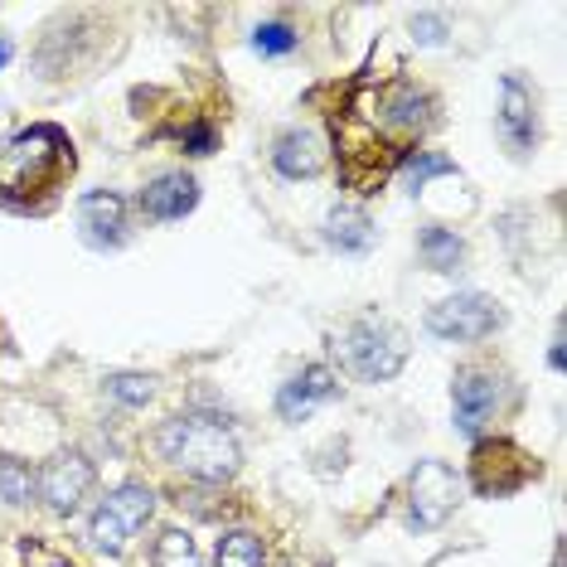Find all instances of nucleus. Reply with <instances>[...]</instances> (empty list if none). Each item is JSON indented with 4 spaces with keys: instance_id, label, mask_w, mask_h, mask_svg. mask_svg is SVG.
Returning a JSON list of instances; mask_svg holds the SVG:
<instances>
[{
    "instance_id": "nucleus-1",
    "label": "nucleus",
    "mask_w": 567,
    "mask_h": 567,
    "mask_svg": "<svg viewBox=\"0 0 567 567\" xmlns=\"http://www.w3.org/2000/svg\"><path fill=\"white\" fill-rule=\"evenodd\" d=\"M73 175V141L59 126H30L0 146V199L16 209H44Z\"/></svg>"
},
{
    "instance_id": "nucleus-2",
    "label": "nucleus",
    "mask_w": 567,
    "mask_h": 567,
    "mask_svg": "<svg viewBox=\"0 0 567 567\" xmlns=\"http://www.w3.org/2000/svg\"><path fill=\"white\" fill-rule=\"evenodd\" d=\"M156 446L171 466H179L185 475H195V481H204V485L234 481L238 466H243V446H238L234 427L218 422V417H204V412L171 417L156 432Z\"/></svg>"
},
{
    "instance_id": "nucleus-3",
    "label": "nucleus",
    "mask_w": 567,
    "mask_h": 567,
    "mask_svg": "<svg viewBox=\"0 0 567 567\" xmlns=\"http://www.w3.org/2000/svg\"><path fill=\"white\" fill-rule=\"evenodd\" d=\"M334 354H340V369L354 373L359 383H389L408 364V334L383 316H359L334 334Z\"/></svg>"
},
{
    "instance_id": "nucleus-4",
    "label": "nucleus",
    "mask_w": 567,
    "mask_h": 567,
    "mask_svg": "<svg viewBox=\"0 0 567 567\" xmlns=\"http://www.w3.org/2000/svg\"><path fill=\"white\" fill-rule=\"evenodd\" d=\"M151 514H156V489L126 481L112 489L107 499H97L93 519H87V544H93L102 558H122L126 544L151 524Z\"/></svg>"
},
{
    "instance_id": "nucleus-5",
    "label": "nucleus",
    "mask_w": 567,
    "mask_h": 567,
    "mask_svg": "<svg viewBox=\"0 0 567 567\" xmlns=\"http://www.w3.org/2000/svg\"><path fill=\"white\" fill-rule=\"evenodd\" d=\"M499 326H505V311L485 291H456L427 311V334L446 344H475L485 334H495Z\"/></svg>"
},
{
    "instance_id": "nucleus-6",
    "label": "nucleus",
    "mask_w": 567,
    "mask_h": 567,
    "mask_svg": "<svg viewBox=\"0 0 567 567\" xmlns=\"http://www.w3.org/2000/svg\"><path fill=\"white\" fill-rule=\"evenodd\" d=\"M461 505V475L446 461H417L408 475V519L412 528H442Z\"/></svg>"
},
{
    "instance_id": "nucleus-7",
    "label": "nucleus",
    "mask_w": 567,
    "mask_h": 567,
    "mask_svg": "<svg viewBox=\"0 0 567 567\" xmlns=\"http://www.w3.org/2000/svg\"><path fill=\"white\" fill-rule=\"evenodd\" d=\"M93 481H97V471L83 451H59L54 461H44V466L34 471V495H40L59 519H69V514H79L83 499L93 495Z\"/></svg>"
},
{
    "instance_id": "nucleus-8",
    "label": "nucleus",
    "mask_w": 567,
    "mask_h": 567,
    "mask_svg": "<svg viewBox=\"0 0 567 567\" xmlns=\"http://www.w3.org/2000/svg\"><path fill=\"white\" fill-rule=\"evenodd\" d=\"M471 475H475V489L485 499H505L514 489H524L528 481L538 475V466L528 461V451H519L514 442H481L475 446V461H471Z\"/></svg>"
},
{
    "instance_id": "nucleus-9",
    "label": "nucleus",
    "mask_w": 567,
    "mask_h": 567,
    "mask_svg": "<svg viewBox=\"0 0 567 567\" xmlns=\"http://www.w3.org/2000/svg\"><path fill=\"white\" fill-rule=\"evenodd\" d=\"M499 141H505L509 156H528L538 146V117H534V87H528L519 73H505L499 79V112H495Z\"/></svg>"
},
{
    "instance_id": "nucleus-10",
    "label": "nucleus",
    "mask_w": 567,
    "mask_h": 567,
    "mask_svg": "<svg viewBox=\"0 0 567 567\" xmlns=\"http://www.w3.org/2000/svg\"><path fill=\"white\" fill-rule=\"evenodd\" d=\"M495 408H499V373L495 369H461L456 379H451V417H456V432L475 436Z\"/></svg>"
},
{
    "instance_id": "nucleus-11",
    "label": "nucleus",
    "mask_w": 567,
    "mask_h": 567,
    "mask_svg": "<svg viewBox=\"0 0 567 567\" xmlns=\"http://www.w3.org/2000/svg\"><path fill=\"white\" fill-rule=\"evenodd\" d=\"M334 398H340V379H334V369L306 364L301 373H291V379L277 389V417L281 422H306L316 408L334 403Z\"/></svg>"
},
{
    "instance_id": "nucleus-12",
    "label": "nucleus",
    "mask_w": 567,
    "mask_h": 567,
    "mask_svg": "<svg viewBox=\"0 0 567 567\" xmlns=\"http://www.w3.org/2000/svg\"><path fill=\"white\" fill-rule=\"evenodd\" d=\"M73 218H79V234L87 248H122L126 243V199L112 195V189H93V195L79 199V209H73Z\"/></svg>"
},
{
    "instance_id": "nucleus-13",
    "label": "nucleus",
    "mask_w": 567,
    "mask_h": 567,
    "mask_svg": "<svg viewBox=\"0 0 567 567\" xmlns=\"http://www.w3.org/2000/svg\"><path fill=\"white\" fill-rule=\"evenodd\" d=\"M272 165H277V175H287V179H316L326 171V136H320L316 126H291V132L277 136Z\"/></svg>"
},
{
    "instance_id": "nucleus-14",
    "label": "nucleus",
    "mask_w": 567,
    "mask_h": 567,
    "mask_svg": "<svg viewBox=\"0 0 567 567\" xmlns=\"http://www.w3.org/2000/svg\"><path fill=\"white\" fill-rule=\"evenodd\" d=\"M195 204H199V185H195V175H185V171H165L141 189V214L156 218V224H175V218H185Z\"/></svg>"
},
{
    "instance_id": "nucleus-15",
    "label": "nucleus",
    "mask_w": 567,
    "mask_h": 567,
    "mask_svg": "<svg viewBox=\"0 0 567 567\" xmlns=\"http://www.w3.org/2000/svg\"><path fill=\"white\" fill-rule=\"evenodd\" d=\"M320 238H326V248L344 252V257H364L373 243H379V228H373V218L359 209V204H334L320 218Z\"/></svg>"
},
{
    "instance_id": "nucleus-16",
    "label": "nucleus",
    "mask_w": 567,
    "mask_h": 567,
    "mask_svg": "<svg viewBox=\"0 0 567 567\" xmlns=\"http://www.w3.org/2000/svg\"><path fill=\"white\" fill-rule=\"evenodd\" d=\"M427 122H432V97L417 83L403 79L379 93V126H389V132H422Z\"/></svg>"
},
{
    "instance_id": "nucleus-17",
    "label": "nucleus",
    "mask_w": 567,
    "mask_h": 567,
    "mask_svg": "<svg viewBox=\"0 0 567 567\" xmlns=\"http://www.w3.org/2000/svg\"><path fill=\"white\" fill-rule=\"evenodd\" d=\"M417 252H422V262L432 267V272H461V262H466V243H461L456 228H442V224H432V228H422L417 234Z\"/></svg>"
},
{
    "instance_id": "nucleus-18",
    "label": "nucleus",
    "mask_w": 567,
    "mask_h": 567,
    "mask_svg": "<svg viewBox=\"0 0 567 567\" xmlns=\"http://www.w3.org/2000/svg\"><path fill=\"white\" fill-rule=\"evenodd\" d=\"M218 567H267L262 538L248 534V528H228V534L218 538Z\"/></svg>"
},
{
    "instance_id": "nucleus-19",
    "label": "nucleus",
    "mask_w": 567,
    "mask_h": 567,
    "mask_svg": "<svg viewBox=\"0 0 567 567\" xmlns=\"http://www.w3.org/2000/svg\"><path fill=\"white\" fill-rule=\"evenodd\" d=\"M403 175H408V189H412V195H422V189H427L436 175H456V161H451V156H436V151H417V156H408Z\"/></svg>"
},
{
    "instance_id": "nucleus-20",
    "label": "nucleus",
    "mask_w": 567,
    "mask_h": 567,
    "mask_svg": "<svg viewBox=\"0 0 567 567\" xmlns=\"http://www.w3.org/2000/svg\"><path fill=\"white\" fill-rule=\"evenodd\" d=\"M156 567H204L199 548L189 534H179V528H165L156 538Z\"/></svg>"
},
{
    "instance_id": "nucleus-21",
    "label": "nucleus",
    "mask_w": 567,
    "mask_h": 567,
    "mask_svg": "<svg viewBox=\"0 0 567 567\" xmlns=\"http://www.w3.org/2000/svg\"><path fill=\"white\" fill-rule=\"evenodd\" d=\"M34 495V471L16 456H0V499L6 505H30Z\"/></svg>"
},
{
    "instance_id": "nucleus-22",
    "label": "nucleus",
    "mask_w": 567,
    "mask_h": 567,
    "mask_svg": "<svg viewBox=\"0 0 567 567\" xmlns=\"http://www.w3.org/2000/svg\"><path fill=\"white\" fill-rule=\"evenodd\" d=\"M102 383H107V393L126 408H146L151 398H156V379H151V373H107Z\"/></svg>"
},
{
    "instance_id": "nucleus-23",
    "label": "nucleus",
    "mask_w": 567,
    "mask_h": 567,
    "mask_svg": "<svg viewBox=\"0 0 567 567\" xmlns=\"http://www.w3.org/2000/svg\"><path fill=\"white\" fill-rule=\"evenodd\" d=\"M296 44H301V40H296V30H291V24H281V20L257 24V30H252V49L262 59H281V54H291Z\"/></svg>"
},
{
    "instance_id": "nucleus-24",
    "label": "nucleus",
    "mask_w": 567,
    "mask_h": 567,
    "mask_svg": "<svg viewBox=\"0 0 567 567\" xmlns=\"http://www.w3.org/2000/svg\"><path fill=\"white\" fill-rule=\"evenodd\" d=\"M408 30H412V40H417L422 49H442L451 24H446V16H436V10H422V16L408 20Z\"/></svg>"
},
{
    "instance_id": "nucleus-25",
    "label": "nucleus",
    "mask_w": 567,
    "mask_h": 567,
    "mask_svg": "<svg viewBox=\"0 0 567 567\" xmlns=\"http://www.w3.org/2000/svg\"><path fill=\"white\" fill-rule=\"evenodd\" d=\"M218 146V136H214V126H189V132H185V151H189V156H209V151Z\"/></svg>"
},
{
    "instance_id": "nucleus-26",
    "label": "nucleus",
    "mask_w": 567,
    "mask_h": 567,
    "mask_svg": "<svg viewBox=\"0 0 567 567\" xmlns=\"http://www.w3.org/2000/svg\"><path fill=\"white\" fill-rule=\"evenodd\" d=\"M548 364H553V369H558V373H563V326H558V330H553V350H548Z\"/></svg>"
},
{
    "instance_id": "nucleus-27",
    "label": "nucleus",
    "mask_w": 567,
    "mask_h": 567,
    "mask_svg": "<svg viewBox=\"0 0 567 567\" xmlns=\"http://www.w3.org/2000/svg\"><path fill=\"white\" fill-rule=\"evenodd\" d=\"M6 63H10V40L0 34V69H6Z\"/></svg>"
},
{
    "instance_id": "nucleus-28",
    "label": "nucleus",
    "mask_w": 567,
    "mask_h": 567,
    "mask_svg": "<svg viewBox=\"0 0 567 567\" xmlns=\"http://www.w3.org/2000/svg\"><path fill=\"white\" fill-rule=\"evenodd\" d=\"M553 567H563V544H558V548H553Z\"/></svg>"
}]
</instances>
